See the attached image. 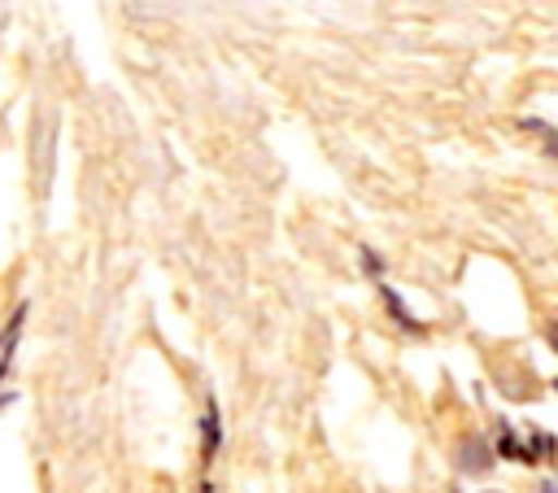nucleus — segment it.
Segmentation results:
<instances>
[{
	"label": "nucleus",
	"instance_id": "f257e3e1",
	"mask_svg": "<svg viewBox=\"0 0 558 493\" xmlns=\"http://www.w3.org/2000/svg\"><path fill=\"white\" fill-rule=\"evenodd\" d=\"M488 462H493V454H488V445H484L480 436H471V441L462 445V454H458V467L471 471V476H475V471H488Z\"/></svg>",
	"mask_w": 558,
	"mask_h": 493
},
{
	"label": "nucleus",
	"instance_id": "7ed1b4c3",
	"mask_svg": "<svg viewBox=\"0 0 558 493\" xmlns=\"http://www.w3.org/2000/svg\"><path fill=\"white\" fill-rule=\"evenodd\" d=\"M549 345H554V349H558V323H554V327H549Z\"/></svg>",
	"mask_w": 558,
	"mask_h": 493
},
{
	"label": "nucleus",
	"instance_id": "f03ea898",
	"mask_svg": "<svg viewBox=\"0 0 558 493\" xmlns=\"http://www.w3.org/2000/svg\"><path fill=\"white\" fill-rule=\"evenodd\" d=\"M532 493H558V476H545V480H536V489Z\"/></svg>",
	"mask_w": 558,
	"mask_h": 493
}]
</instances>
